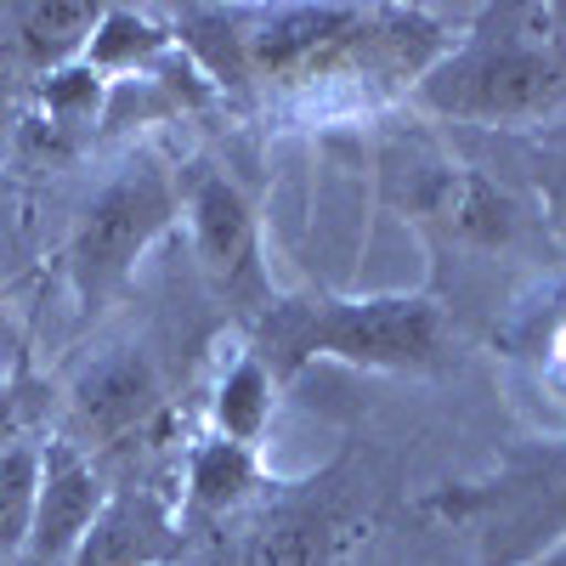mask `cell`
<instances>
[{
    "label": "cell",
    "instance_id": "1",
    "mask_svg": "<svg viewBox=\"0 0 566 566\" xmlns=\"http://www.w3.org/2000/svg\"><path fill=\"white\" fill-rule=\"evenodd\" d=\"M250 352L277 386L312 363H346L368 374H442L453 363L448 306L424 290L391 295H272L250 317Z\"/></svg>",
    "mask_w": 566,
    "mask_h": 566
},
{
    "label": "cell",
    "instance_id": "2",
    "mask_svg": "<svg viewBox=\"0 0 566 566\" xmlns=\"http://www.w3.org/2000/svg\"><path fill=\"white\" fill-rule=\"evenodd\" d=\"M413 522L476 538V566H522L566 538V437L499 442L482 476L437 482L408 504Z\"/></svg>",
    "mask_w": 566,
    "mask_h": 566
},
{
    "label": "cell",
    "instance_id": "3",
    "mask_svg": "<svg viewBox=\"0 0 566 566\" xmlns=\"http://www.w3.org/2000/svg\"><path fill=\"white\" fill-rule=\"evenodd\" d=\"M181 221V170L159 154H130L114 176L97 181L69 227V283L85 312L108 306L125 295V283L136 277L142 255H148L165 232Z\"/></svg>",
    "mask_w": 566,
    "mask_h": 566
},
{
    "label": "cell",
    "instance_id": "4",
    "mask_svg": "<svg viewBox=\"0 0 566 566\" xmlns=\"http://www.w3.org/2000/svg\"><path fill=\"white\" fill-rule=\"evenodd\" d=\"M413 103L453 125H533L566 108V52L470 29L413 80Z\"/></svg>",
    "mask_w": 566,
    "mask_h": 566
},
{
    "label": "cell",
    "instance_id": "5",
    "mask_svg": "<svg viewBox=\"0 0 566 566\" xmlns=\"http://www.w3.org/2000/svg\"><path fill=\"white\" fill-rule=\"evenodd\" d=\"M352 459H335L323 476L272 482L244 515L216 522L210 566H335L357 544Z\"/></svg>",
    "mask_w": 566,
    "mask_h": 566
},
{
    "label": "cell",
    "instance_id": "6",
    "mask_svg": "<svg viewBox=\"0 0 566 566\" xmlns=\"http://www.w3.org/2000/svg\"><path fill=\"white\" fill-rule=\"evenodd\" d=\"M181 216H187V239H193V255H199V272L210 277V290L255 317L272 301V277L261 261V216L250 193L232 176L193 165L181 176Z\"/></svg>",
    "mask_w": 566,
    "mask_h": 566
},
{
    "label": "cell",
    "instance_id": "7",
    "mask_svg": "<svg viewBox=\"0 0 566 566\" xmlns=\"http://www.w3.org/2000/svg\"><path fill=\"white\" fill-rule=\"evenodd\" d=\"M402 210H408V221H419L431 232V239L470 250V255L510 250V244H522V232H527L522 199H515L504 181H493L488 170L459 165V159L413 165Z\"/></svg>",
    "mask_w": 566,
    "mask_h": 566
},
{
    "label": "cell",
    "instance_id": "8",
    "mask_svg": "<svg viewBox=\"0 0 566 566\" xmlns=\"http://www.w3.org/2000/svg\"><path fill=\"white\" fill-rule=\"evenodd\" d=\"M165 408L159 363L142 346H119L97 357L69 391V442L74 448H119L142 437Z\"/></svg>",
    "mask_w": 566,
    "mask_h": 566
},
{
    "label": "cell",
    "instance_id": "9",
    "mask_svg": "<svg viewBox=\"0 0 566 566\" xmlns=\"http://www.w3.org/2000/svg\"><path fill=\"white\" fill-rule=\"evenodd\" d=\"M103 504H108V488H103V470L91 464V453L74 448L69 437L45 442L40 448V504H34V527H29L18 566H69Z\"/></svg>",
    "mask_w": 566,
    "mask_h": 566
},
{
    "label": "cell",
    "instance_id": "10",
    "mask_svg": "<svg viewBox=\"0 0 566 566\" xmlns=\"http://www.w3.org/2000/svg\"><path fill=\"white\" fill-rule=\"evenodd\" d=\"M181 560V515L154 488H119L97 510L69 566H176Z\"/></svg>",
    "mask_w": 566,
    "mask_h": 566
},
{
    "label": "cell",
    "instance_id": "11",
    "mask_svg": "<svg viewBox=\"0 0 566 566\" xmlns=\"http://www.w3.org/2000/svg\"><path fill=\"white\" fill-rule=\"evenodd\" d=\"M97 18H103V7H91V0H29V7H7L0 12V23H7L0 57L29 69L34 80L74 69V63H85Z\"/></svg>",
    "mask_w": 566,
    "mask_h": 566
},
{
    "label": "cell",
    "instance_id": "12",
    "mask_svg": "<svg viewBox=\"0 0 566 566\" xmlns=\"http://www.w3.org/2000/svg\"><path fill=\"white\" fill-rule=\"evenodd\" d=\"M277 476L261 464V448H239V442H221V437H199L187 448V522L216 527L244 515Z\"/></svg>",
    "mask_w": 566,
    "mask_h": 566
},
{
    "label": "cell",
    "instance_id": "13",
    "mask_svg": "<svg viewBox=\"0 0 566 566\" xmlns=\"http://www.w3.org/2000/svg\"><path fill=\"white\" fill-rule=\"evenodd\" d=\"M176 29L159 12H136V7H103L97 34L85 45V63L97 69L108 85L119 74H159L165 57H176Z\"/></svg>",
    "mask_w": 566,
    "mask_h": 566
},
{
    "label": "cell",
    "instance_id": "14",
    "mask_svg": "<svg viewBox=\"0 0 566 566\" xmlns=\"http://www.w3.org/2000/svg\"><path fill=\"white\" fill-rule=\"evenodd\" d=\"M272 413H277V380H272V368L244 346L221 368V380L210 391V437L239 442V448H261L266 431H272Z\"/></svg>",
    "mask_w": 566,
    "mask_h": 566
},
{
    "label": "cell",
    "instance_id": "15",
    "mask_svg": "<svg viewBox=\"0 0 566 566\" xmlns=\"http://www.w3.org/2000/svg\"><path fill=\"white\" fill-rule=\"evenodd\" d=\"M504 346L522 357V363H533V374H538L544 386L566 391V277L549 283V290L522 317H515Z\"/></svg>",
    "mask_w": 566,
    "mask_h": 566
},
{
    "label": "cell",
    "instance_id": "16",
    "mask_svg": "<svg viewBox=\"0 0 566 566\" xmlns=\"http://www.w3.org/2000/svg\"><path fill=\"white\" fill-rule=\"evenodd\" d=\"M40 504V442L0 448V566H18Z\"/></svg>",
    "mask_w": 566,
    "mask_h": 566
},
{
    "label": "cell",
    "instance_id": "17",
    "mask_svg": "<svg viewBox=\"0 0 566 566\" xmlns=\"http://www.w3.org/2000/svg\"><path fill=\"white\" fill-rule=\"evenodd\" d=\"M533 181H538V199H544V221H549V232L566 244V148L533 154Z\"/></svg>",
    "mask_w": 566,
    "mask_h": 566
},
{
    "label": "cell",
    "instance_id": "18",
    "mask_svg": "<svg viewBox=\"0 0 566 566\" xmlns=\"http://www.w3.org/2000/svg\"><path fill=\"white\" fill-rule=\"evenodd\" d=\"M18 431H23V391L7 380V374H0V448L23 442Z\"/></svg>",
    "mask_w": 566,
    "mask_h": 566
},
{
    "label": "cell",
    "instance_id": "19",
    "mask_svg": "<svg viewBox=\"0 0 566 566\" xmlns=\"http://www.w3.org/2000/svg\"><path fill=\"white\" fill-rule=\"evenodd\" d=\"M12 136H18V97H12V63L0 57V154L12 148Z\"/></svg>",
    "mask_w": 566,
    "mask_h": 566
},
{
    "label": "cell",
    "instance_id": "20",
    "mask_svg": "<svg viewBox=\"0 0 566 566\" xmlns=\"http://www.w3.org/2000/svg\"><path fill=\"white\" fill-rule=\"evenodd\" d=\"M522 566H566V538H560V544H549L544 555H533V560H522Z\"/></svg>",
    "mask_w": 566,
    "mask_h": 566
}]
</instances>
